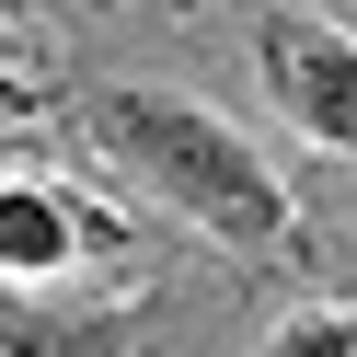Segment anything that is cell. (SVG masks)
Here are the masks:
<instances>
[{"mask_svg": "<svg viewBox=\"0 0 357 357\" xmlns=\"http://www.w3.org/2000/svg\"><path fill=\"white\" fill-rule=\"evenodd\" d=\"M93 139H104L116 173H139V185L162 196V208H185L208 242H231V254L288 242V185H277V162H265L231 116L173 104V93H93Z\"/></svg>", "mask_w": 357, "mask_h": 357, "instance_id": "6da1fadb", "label": "cell"}, {"mask_svg": "<svg viewBox=\"0 0 357 357\" xmlns=\"http://www.w3.org/2000/svg\"><path fill=\"white\" fill-rule=\"evenodd\" d=\"M254 58H265V93L288 104V127H300V139L357 150V35H346V24H311V12H265Z\"/></svg>", "mask_w": 357, "mask_h": 357, "instance_id": "7a4b0ae2", "label": "cell"}, {"mask_svg": "<svg viewBox=\"0 0 357 357\" xmlns=\"http://www.w3.org/2000/svg\"><path fill=\"white\" fill-rule=\"evenodd\" d=\"M70 265V208L47 185H0V277H58Z\"/></svg>", "mask_w": 357, "mask_h": 357, "instance_id": "3957f363", "label": "cell"}, {"mask_svg": "<svg viewBox=\"0 0 357 357\" xmlns=\"http://www.w3.org/2000/svg\"><path fill=\"white\" fill-rule=\"evenodd\" d=\"M265 357H357V311H288Z\"/></svg>", "mask_w": 357, "mask_h": 357, "instance_id": "277c9868", "label": "cell"}, {"mask_svg": "<svg viewBox=\"0 0 357 357\" xmlns=\"http://www.w3.org/2000/svg\"><path fill=\"white\" fill-rule=\"evenodd\" d=\"M12 357H150V346L116 323H70V334H12Z\"/></svg>", "mask_w": 357, "mask_h": 357, "instance_id": "5b68a950", "label": "cell"}]
</instances>
